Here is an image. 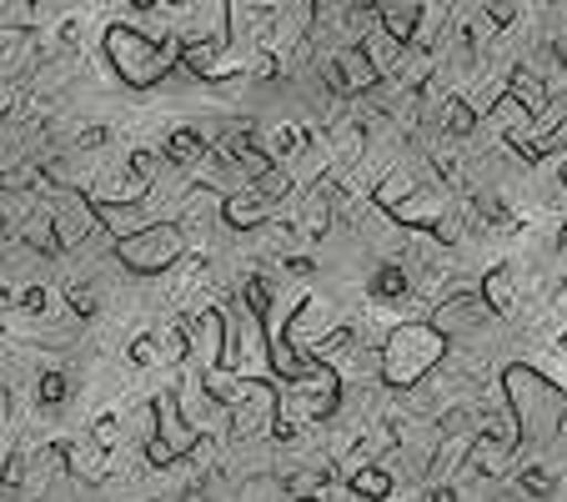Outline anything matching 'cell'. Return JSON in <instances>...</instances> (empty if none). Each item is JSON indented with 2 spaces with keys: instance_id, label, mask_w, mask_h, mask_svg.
<instances>
[{
  "instance_id": "1",
  "label": "cell",
  "mask_w": 567,
  "mask_h": 502,
  "mask_svg": "<svg viewBox=\"0 0 567 502\" xmlns=\"http://www.w3.org/2000/svg\"><path fill=\"white\" fill-rule=\"evenodd\" d=\"M503 397L517 422V452H537L543 442H553L563 432L567 392L557 382H547L537 367H527V362L503 367Z\"/></svg>"
},
{
  "instance_id": "2",
  "label": "cell",
  "mask_w": 567,
  "mask_h": 502,
  "mask_svg": "<svg viewBox=\"0 0 567 502\" xmlns=\"http://www.w3.org/2000/svg\"><path fill=\"white\" fill-rule=\"evenodd\" d=\"M447 342L452 337L437 321H402V327H392L382 352H377V377L386 387H417L447 357Z\"/></svg>"
},
{
  "instance_id": "3",
  "label": "cell",
  "mask_w": 567,
  "mask_h": 502,
  "mask_svg": "<svg viewBox=\"0 0 567 502\" xmlns=\"http://www.w3.org/2000/svg\"><path fill=\"white\" fill-rule=\"evenodd\" d=\"M101 51H106L111 71L136 91L166 81V75L176 71V61H182V41H151L146 31H136V25H111Z\"/></svg>"
},
{
  "instance_id": "4",
  "label": "cell",
  "mask_w": 567,
  "mask_h": 502,
  "mask_svg": "<svg viewBox=\"0 0 567 502\" xmlns=\"http://www.w3.org/2000/svg\"><path fill=\"white\" fill-rule=\"evenodd\" d=\"M186 257V226L182 222H146L141 232L116 236V262L136 277H161Z\"/></svg>"
},
{
  "instance_id": "5",
  "label": "cell",
  "mask_w": 567,
  "mask_h": 502,
  "mask_svg": "<svg viewBox=\"0 0 567 502\" xmlns=\"http://www.w3.org/2000/svg\"><path fill=\"white\" fill-rule=\"evenodd\" d=\"M226 367H231V372H247V377L271 372L267 311H257L247 297L236 301L231 317H226Z\"/></svg>"
},
{
  "instance_id": "6",
  "label": "cell",
  "mask_w": 567,
  "mask_h": 502,
  "mask_svg": "<svg viewBox=\"0 0 567 502\" xmlns=\"http://www.w3.org/2000/svg\"><path fill=\"white\" fill-rule=\"evenodd\" d=\"M151 412H156V432H151V442H146L151 468H172V462L192 458V448L202 442V428L182 412V397L156 392L151 397Z\"/></svg>"
},
{
  "instance_id": "7",
  "label": "cell",
  "mask_w": 567,
  "mask_h": 502,
  "mask_svg": "<svg viewBox=\"0 0 567 502\" xmlns=\"http://www.w3.org/2000/svg\"><path fill=\"white\" fill-rule=\"evenodd\" d=\"M287 196H291V176L267 172V176H257V182H247L241 192L221 196V216L236 226V232H257V226H267L271 216L281 212Z\"/></svg>"
},
{
  "instance_id": "8",
  "label": "cell",
  "mask_w": 567,
  "mask_h": 502,
  "mask_svg": "<svg viewBox=\"0 0 567 502\" xmlns=\"http://www.w3.org/2000/svg\"><path fill=\"white\" fill-rule=\"evenodd\" d=\"M45 196H51V216H55L61 252H71V246H86L96 232H106V226H101L96 202H91V196H81L75 186H45Z\"/></svg>"
},
{
  "instance_id": "9",
  "label": "cell",
  "mask_w": 567,
  "mask_h": 502,
  "mask_svg": "<svg viewBox=\"0 0 567 502\" xmlns=\"http://www.w3.org/2000/svg\"><path fill=\"white\" fill-rule=\"evenodd\" d=\"M327 86L337 91V96H362V91H372L377 81H382V71H377V61H372V51L367 45H352L347 41L342 51L327 61Z\"/></svg>"
},
{
  "instance_id": "10",
  "label": "cell",
  "mask_w": 567,
  "mask_h": 502,
  "mask_svg": "<svg viewBox=\"0 0 567 502\" xmlns=\"http://www.w3.org/2000/svg\"><path fill=\"white\" fill-rule=\"evenodd\" d=\"M277 397L267 382H251V392L241 397V402H231L226 412H231V438L251 442V438H267V432H277Z\"/></svg>"
},
{
  "instance_id": "11",
  "label": "cell",
  "mask_w": 567,
  "mask_h": 502,
  "mask_svg": "<svg viewBox=\"0 0 567 502\" xmlns=\"http://www.w3.org/2000/svg\"><path fill=\"white\" fill-rule=\"evenodd\" d=\"M447 212H452V192H447V186H437V182H427V186H417L408 202H396L386 216H392V222H402L408 232H432V226H437Z\"/></svg>"
},
{
  "instance_id": "12",
  "label": "cell",
  "mask_w": 567,
  "mask_h": 502,
  "mask_svg": "<svg viewBox=\"0 0 567 502\" xmlns=\"http://www.w3.org/2000/svg\"><path fill=\"white\" fill-rule=\"evenodd\" d=\"M186 337H192V357H202V367L226 362V311L196 307L186 317Z\"/></svg>"
},
{
  "instance_id": "13",
  "label": "cell",
  "mask_w": 567,
  "mask_h": 502,
  "mask_svg": "<svg viewBox=\"0 0 567 502\" xmlns=\"http://www.w3.org/2000/svg\"><path fill=\"white\" fill-rule=\"evenodd\" d=\"M221 161L231 166V172L247 176V182H257V176L277 172V156H271L267 146H257V141H251V131H231V136L221 141Z\"/></svg>"
},
{
  "instance_id": "14",
  "label": "cell",
  "mask_w": 567,
  "mask_h": 502,
  "mask_svg": "<svg viewBox=\"0 0 567 502\" xmlns=\"http://www.w3.org/2000/svg\"><path fill=\"white\" fill-rule=\"evenodd\" d=\"M487 311H493V307H487V297H482V291H457V297L442 301L432 321H437L447 337H462V331H477L482 321H487Z\"/></svg>"
},
{
  "instance_id": "15",
  "label": "cell",
  "mask_w": 567,
  "mask_h": 502,
  "mask_svg": "<svg viewBox=\"0 0 567 502\" xmlns=\"http://www.w3.org/2000/svg\"><path fill=\"white\" fill-rule=\"evenodd\" d=\"M432 71H437V55H432L422 41H408L402 51H396V61L386 65V75H392V86H402V91H427Z\"/></svg>"
},
{
  "instance_id": "16",
  "label": "cell",
  "mask_w": 567,
  "mask_h": 502,
  "mask_svg": "<svg viewBox=\"0 0 567 502\" xmlns=\"http://www.w3.org/2000/svg\"><path fill=\"white\" fill-rule=\"evenodd\" d=\"M507 96H513L517 106L537 121V126H547V121H553V91H547V81L537 71H513V75H507Z\"/></svg>"
},
{
  "instance_id": "17",
  "label": "cell",
  "mask_w": 567,
  "mask_h": 502,
  "mask_svg": "<svg viewBox=\"0 0 567 502\" xmlns=\"http://www.w3.org/2000/svg\"><path fill=\"white\" fill-rule=\"evenodd\" d=\"M377 16H382V31L392 41H417L422 31V0H377Z\"/></svg>"
},
{
  "instance_id": "18",
  "label": "cell",
  "mask_w": 567,
  "mask_h": 502,
  "mask_svg": "<svg viewBox=\"0 0 567 502\" xmlns=\"http://www.w3.org/2000/svg\"><path fill=\"white\" fill-rule=\"evenodd\" d=\"M21 242L31 246V252H45V257H55V252H61V236H55L51 206H35V212L25 216V222H21Z\"/></svg>"
},
{
  "instance_id": "19",
  "label": "cell",
  "mask_w": 567,
  "mask_h": 502,
  "mask_svg": "<svg viewBox=\"0 0 567 502\" xmlns=\"http://www.w3.org/2000/svg\"><path fill=\"white\" fill-rule=\"evenodd\" d=\"M101 212V226H106L111 236H131L146 226V216H141V202H96Z\"/></svg>"
},
{
  "instance_id": "20",
  "label": "cell",
  "mask_w": 567,
  "mask_h": 502,
  "mask_svg": "<svg viewBox=\"0 0 567 502\" xmlns=\"http://www.w3.org/2000/svg\"><path fill=\"white\" fill-rule=\"evenodd\" d=\"M437 126H442V136H457L462 141V136H472V131H477V111H472L462 96H447L437 106Z\"/></svg>"
},
{
  "instance_id": "21",
  "label": "cell",
  "mask_w": 567,
  "mask_h": 502,
  "mask_svg": "<svg viewBox=\"0 0 567 502\" xmlns=\"http://www.w3.org/2000/svg\"><path fill=\"white\" fill-rule=\"evenodd\" d=\"M352 498H392V472L386 468H377V462H362V468H352Z\"/></svg>"
},
{
  "instance_id": "22",
  "label": "cell",
  "mask_w": 567,
  "mask_h": 502,
  "mask_svg": "<svg viewBox=\"0 0 567 502\" xmlns=\"http://www.w3.org/2000/svg\"><path fill=\"white\" fill-rule=\"evenodd\" d=\"M422 186V176L417 172H392V176H382V182H377V192H372V202L382 206V212H392L396 202H408L412 192H417Z\"/></svg>"
},
{
  "instance_id": "23",
  "label": "cell",
  "mask_w": 567,
  "mask_h": 502,
  "mask_svg": "<svg viewBox=\"0 0 567 502\" xmlns=\"http://www.w3.org/2000/svg\"><path fill=\"white\" fill-rule=\"evenodd\" d=\"M202 151H206V141H202V131L196 126H182V131L166 136V161H176V166H196Z\"/></svg>"
},
{
  "instance_id": "24",
  "label": "cell",
  "mask_w": 567,
  "mask_h": 502,
  "mask_svg": "<svg viewBox=\"0 0 567 502\" xmlns=\"http://www.w3.org/2000/svg\"><path fill=\"white\" fill-rule=\"evenodd\" d=\"M482 297H487V307H493V311H513V307H517L513 272H507V267H493V272H487V281H482Z\"/></svg>"
},
{
  "instance_id": "25",
  "label": "cell",
  "mask_w": 567,
  "mask_h": 502,
  "mask_svg": "<svg viewBox=\"0 0 567 502\" xmlns=\"http://www.w3.org/2000/svg\"><path fill=\"white\" fill-rule=\"evenodd\" d=\"M408 291H412L408 267H377V277H372V297L377 301H402Z\"/></svg>"
},
{
  "instance_id": "26",
  "label": "cell",
  "mask_w": 567,
  "mask_h": 502,
  "mask_svg": "<svg viewBox=\"0 0 567 502\" xmlns=\"http://www.w3.org/2000/svg\"><path fill=\"white\" fill-rule=\"evenodd\" d=\"M156 347H161V362H186L192 357V337H186V321H176V327H166L156 337Z\"/></svg>"
},
{
  "instance_id": "27",
  "label": "cell",
  "mask_w": 567,
  "mask_h": 502,
  "mask_svg": "<svg viewBox=\"0 0 567 502\" xmlns=\"http://www.w3.org/2000/svg\"><path fill=\"white\" fill-rule=\"evenodd\" d=\"M35 397H41V407H61L65 402V377L61 372H41V382H35Z\"/></svg>"
},
{
  "instance_id": "28",
  "label": "cell",
  "mask_w": 567,
  "mask_h": 502,
  "mask_svg": "<svg viewBox=\"0 0 567 502\" xmlns=\"http://www.w3.org/2000/svg\"><path fill=\"white\" fill-rule=\"evenodd\" d=\"M291 492V482L281 478V482H271V478H257V482H247V488H241V498H287Z\"/></svg>"
},
{
  "instance_id": "29",
  "label": "cell",
  "mask_w": 567,
  "mask_h": 502,
  "mask_svg": "<svg viewBox=\"0 0 567 502\" xmlns=\"http://www.w3.org/2000/svg\"><path fill=\"white\" fill-rule=\"evenodd\" d=\"M301 146V131L297 126H277V131H271V156H291V151H297Z\"/></svg>"
},
{
  "instance_id": "30",
  "label": "cell",
  "mask_w": 567,
  "mask_h": 502,
  "mask_svg": "<svg viewBox=\"0 0 567 502\" xmlns=\"http://www.w3.org/2000/svg\"><path fill=\"white\" fill-rule=\"evenodd\" d=\"M131 362H136V367H156L161 362L156 337H136V342H131Z\"/></svg>"
},
{
  "instance_id": "31",
  "label": "cell",
  "mask_w": 567,
  "mask_h": 502,
  "mask_svg": "<svg viewBox=\"0 0 567 502\" xmlns=\"http://www.w3.org/2000/svg\"><path fill=\"white\" fill-rule=\"evenodd\" d=\"M65 301H71L75 317H91V311H96V291L91 287H65Z\"/></svg>"
},
{
  "instance_id": "32",
  "label": "cell",
  "mask_w": 567,
  "mask_h": 502,
  "mask_svg": "<svg viewBox=\"0 0 567 502\" xmlns=\"http://www.w3.org/2000/svg\"><path fill=\"white\" fill-rule=\"evenodd\" d=\"M487 21L503 31V25H513L517 21V0H487Z\"/></svg>"
},
{
  "instance_id": "33",
  "label": "cell",
  "mask_w": 567,
  "mask_h": 502,
  "mask_svg": "<svg viewBox=\"0 0 567 502\" xmlns=\"http://www.w3.org/2000/svg\"><path fill=\"white\" fill-rule=\"evenodd\" d=\"M116 438H121V432H116V417H101V422H96V432H91V442H96V448H116Z\"/></svg>"
},
{
  "instance_id": "34",
  "label": "cell",
  "mask_w": 567,
  "mask_h": 502,
  "mask_svg": "<svg viewBox=\"0 0 567 502\" xmlns=\"http://www.w3.org/2000/svg\"><path fill=\"white\" fill-rule=\"evenodd\" d=\"M21 41H25V31H21V25L0 21V61H6V55H11V51H16V45H21Z\"/></svg>"
},
{
  "instance_id": "35",
  "label": "cell",
  "mask_w": 567,
  "mask_h": 502,
  "mask_svg": "<svg viewBox=\"0 0 567 502\" xmlns=\"http://www.w3.org/2000/svg\"><path fill=\"white\" fill-rule=\"evenodd\" d=\"M6 116H11V91L0 86V121H6Z\"/></svg>"
},
{
  "instance_id": "36",
  "label": "cell",
  "mask_w": 567,
  "mask_h": 502,
  "mask_svg": "<svg viewBox=\"0 0 567 502\" xmlns=\"http://www.w3.org/2000/svg\"><path fill=\"white\" fill-rule=\"evenodd\" d=\"M6 417H11V397L0 392V422H6Z\"/></svg>"
},
{
  "instance_id": "37",
  "label": "cell",
  "mask_w": 567,
  "mask_h": 502,
  "mask_svg": "<svg viewBox=\"0 0 567 502\" xmlns=\"http://www.w3.org/2000/svg\"><path fill=\"white\" fill-rule=\"evenodd\" d=\"M131 6H136V11H151V6H156V0H131Z\"/></svg>"
},
{
  "instance_id": "38",
  "label": "cell",
  "mask_w": 567,
  "mask_h": 502,
  "mask_svg": "<svg viewBox=\"0 0 567 502\" xmlns=\"http://www.w3.org/2000/svg\"><path fill=\"white\" fill-rule=\"evenodd\" d=\"M563 352H567V331H563Z\"/></svg>"
}]
</instances>
